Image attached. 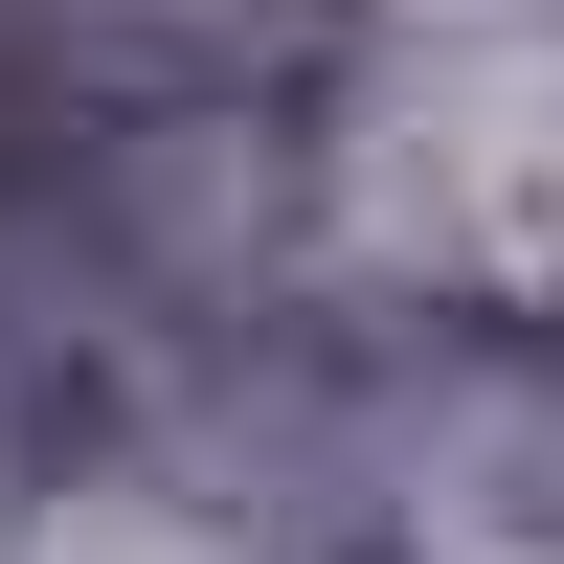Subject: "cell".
Instances as JSON below:
<instances>
[{
  "label": "cell",
  "instance_id": "cell-1",
  "mask_svg": "<svg viewBox=\"0 0 564 564\" xmlns=\"http://www.w3.org/2000/svg\"><path fill=\"white\" fill-rule=\"evenodd\" d=\"M23 564H249V542H226L204 497H159V475H90V497H68Z\"/></svg>",
  "mask_w": 564,
  "mask_h": 564
}]
</instances>
